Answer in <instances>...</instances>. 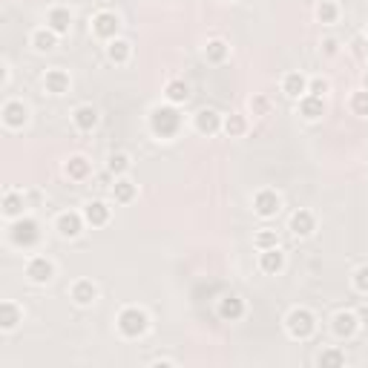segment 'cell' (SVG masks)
Returning a JSON list of instances; mask_svg holds the SVG:
<instances>
[{
  "instance_id": "1",
  "label": "cell",
  "mask_w": 368,
  "mask_h": 368,
  "mask_svg": "<svg viewBox=\"0 0 368 368\" xmlns=\"http://www.w3.org/2000/svg\"><path fill=\"white\" fill-rule=\"evenodd\" d=\"M150 130L158 138H175L182 130V113L175 109V104H158L150 113Z\"/></svg>"
},
{
  "instance_id": "2",
  "label": "cell",
  "mask_w": 368,
  "mask_h": 368,
  "mask_svg": "<svg viewBox=\"0 0 368 368\" xmlns=\"http://www.w3.org/2000/svg\"><path fill=\"white\" fill-rule=\"evenodd\" d=\"M116 328H118V334H121L124 340H138V337H144V334H147L150 316H147V311H141V308H136V305H127V308H121L118 316H116Z\"/></svg>"
},
{
  "instance_id": "3",
  "label": "cell",
  "mask_w": 368,
  "mask_h": 368,
  "mask_svg": "<svg viewBox=\"0 0 368 368\" xmlns=\"http://www.w3.org/2000/svg\"><path fill=\"white\" fill-rule=\"evenodd\" d=\"M285 331L291 340H311L316 334V316L308 308H291L285 316Z\"/></svg>"
},
{
  "instance_id": "4",
  "label": "cell",
  "mask_w": 368,
  "mask_h": 368,
  "mask_svg": "<svg viewBox=\"0 0 368 368\" xmlns=\"http://www.w3.org/2000/svg\"><path fill=\"white\" fill-rule=\"evenodd\" d=\"M12 236V245L14 248H35L41 242V225H38V219H32V216H21V219H14V225L9 230Z\"/></svg>"
},
{
  "instance_id": "5",
  "label": "cell",
  "mask_w": 368,
  "mask_h": 368,
  "mask_svg": "<svg viewBox=\"0 0 368 368\" xmlns=\"http://www.w3.org/2000/svg\"><path fill=\"white\" fill-rule=\"evenodd\" d=\"M118 32H121V18L116 12H98V14H92V35L95 38H101V41H116L118 38Z\"/></svg>"
},
{
  "instance_id": "6",
  "label": "cell",
  "mask_w": 368,
  "mask_h": 368,
  "mask_svg": "<svg viewBox=\"0 0 368 368\" xmlns=\"http://www.w3.org/2000/svg\"><path fill=\"white\" fill-rule=\"evenodd\" d=\"M279 210H282V199H279L277 190H270V187L256 190V196H253V213L259 219H274Z\"/></svg>"
},
{
  "instance_id": "7",
  "label": "cell",
  "mask_w": 368,
  "mask_h": 368,
  "mask_svg": "<svg viewBox=\"0 0 368 368\" xmlns=\"http://www.w3.org/2000/svg\"><path fill=\"white\" fill-rule=\"evenodd\" d=\"M360 314L354 311H337L331 316V331H334V337H340V340H351L354 334L360 331Z\"/></svg>"
},
{
  "instance_id": "8",
  "label": "cell",
  "mask_w": 368,
  "mask_h": 368,
  "mask_svg": "<svg viewBox=\"0 0 368 368\" xmlns=\"http://www.w3.org/2000/svg\"><path fill=\"white\" fill-rule=\"evenodd\" d=\"M26 277L35 285H50L55 279V262L46 259V256H32L26 262Z\"/></svg>"
},
{
  "instance_id": "9",
  "label": "cell",
  "mask_w": 368,
  "mask_h": 368,
  "mask_svg": "<svg viewBox=\"0 0 368 368\" xmlns=\"http://www.w3.org/2000/svg\"><path fill=\"white\" fill-rule=\"evenodd\" d=\"M84 225H87L84 213H75V210H63V213L55 219V230H58L63 239H78V236H81V230H84Z\"/></svg>"
},
{
  "instance_id": "10",
  "label": "cell",
  "mask_w": 368,
  "mask_h": 368,
  "mask_svg": "<svg viewBox=\"0 0 368 368\" xmlns=\"http://www.w3.org/2000/svg\"><path fill=\"white\" fill-rule=\"evenodd\" d=\"M0 118H3V124L9 127V130H21V127H26L29 121V107L18 98H12L3 104V109H0Z\"/></svg>"
},
{
  "instance_id": "11",
  "label": "cell",
  "mask_w": 368,
  "mask_h": 368,
  "mask_svg": "<svg viewBox=\"0 0 368 368\" xmlns=\"http://www.w3.org/2000/svg\"><path fill=\"white\" fill-rule=\"evenodd\" d=\"M69 299L75 302V305L89 308V305H95V299H98V285H95L92 279H78L69 288Z\"/></svg>"
},
{
  "instance_id": "12",
  "label": "cell",
  "mask_w": 368,
  "mask_h": 368,
  "mask_svg": "<svg viewBox=\"0 0 368 368\" xmlns=\"http://www.w3.org/2000/svg\"><path fill=\"white\" fill-rule=\"evenodd\" d=\"M288 230H291L296 239H308L314 230H316V219L311 210H305V207H299L296 213H291V219H288Z\"/></svg>"
},
{
  "instance_id": "13",
  "label": "cell",
  "mask_w": 368,
  "mask_h": 368,
  "mask_svg": "<svg viewBox=\"0 0 368 368\" xmlns=\"http://www.w3.org/2000/svg\"><path fill=\"white\" fill-rule=\"evenodd\" d=\"M216 311H219V319H225V323H239V319L245 316L248 308H245V299H242V296L228 294V296H221V299H219Z\"/></svg>"
},
{
  "instance_id": "14",
  "label": "cell",
  "mask_w": 368,
  "mask_h": 368,
  "mask_svg": "<svg viewBox=\"0 0 368 368\" xmlns=\"http://www.w3.org/2000/svg\"><path fill=\"white\" fill-rule=\"evenodd\" d=\"M63 175H67V179H72V182H87L89 175H92V162L87 155H69L67 162H63Z\"/></svg>"
},
{
  "instance_id": "15",
  "label": "cell",
  "mask_w": 368,
  "mask_h": 368,
  "mask_svg": "<svg viewBox=\"0 0 368 368\" xmlns=\"http://www.w3.org/2000/svg\"><path fill=\"white\" fill-rule=\"evenodd\" d=\"M84 219H87V225H92V228H104V225H109V219H113V207H109L107 202H101V199L87 202Z\"/></svg>"
},
{
  "instance_id": "16",
  "label": "cell",
  "mask_w": 368,
  "mask_h": 368,
  "mask_svg": "<svg viewBox=\"0 0 368 368\" xmlns=\"http://www.w3.org/2000/svg\"><path fill=\"white\" fill-rule=\"evenodd\" d=\"M296 104H299V107H296V113H299L302 118H305V121H319V118L325 116V98H319V95L305 92Z\"/></svg>"
},
{
  "instance_id": "17",
  "label": "cell",
  "mask_w": 368,
  "mask_h": 368,
  "mask_svg": "<svg viewBox=\"0 0 368 368\" xmlns=\"http://www.w3.org/2000/svg\"><path fill=\"white\" fill-rule=\"evenodd\" d=\"M259 270L268 277H277L285 270V253L277 248H268V250H259Z\"/></svg>"
},
{
  "instance_id": "18",
  "label": "cell",
  "mask_w": 368,
  "mask_h": 368,
  "mask_svg": "<svg viewBox=\"0 0 368 368\" xmlns=\"http://www.w3.org/2000/svg\"><path fill=\"white\" fill-rule=\"evenodd\" d=\"M101 116H98V109H95L92 104H81V107H75V113H72V124H75V130H81V133H92L95 127H98Z\"/></svg>"
},
{
  "instance_id": "19",
  "label": "cell",
  "mask_w": 368,
  "mask_h": 368,
  "mask_svg": "<svg viewBox=\"0 0 368 368\" xmlns=\"http://www.w3.org/2000/svg\"><path fill=\"white\" fill-rule=\"evenodd\" d=\"M72 87V78L67 69H50L43 75V89L50 95H67Z\"/></svg>"
},
{
  "instance_id": "20",
  "label": "cell",
  "mask_w": 368,
  "mask_h": 368,
  "mask_svg": "<svg viewBox=\"0 0 368 368\" xmlns=\"http://www.w3.org/2000/svg\"><path fill=\"white\" fill-rule=\"evenodd\" d=\"M23 323V308L18 305V302H0V331H14Z\"/></svg>"
},
{
  "instance_id": "21",
  "label": "cell",
  "mask_w": 368,
  "mask_h": 368,
  "mask_svg": "<svg viewBox=\"0 0 368 368\" xmlns=\"http://www.w3.org/2000/svg\"><path fill=\"white\" fill-rule=\"evenodd\" d=\"M221 121H225V118H221L216 109H199L196 118H193L196 133H202V136H216L221 130Z\"/></svg>"
},
{
  "instance_id": "22",
  "label": "cell",
  "mask_w": 368,
  "mask_h": 368,
  "mask_svg": "<svg viewBox=\"0 0 368 368\" xmlns=\"http://www.w3.org/2000/svg\"><path fill=\"white\" fill-rule=\"evenodd\" d=\"M46 26H50L55 35H69V26H72V12L63 9V6H55L46 12Z\"/></svg>"
},
{
  "instance_id": "23",
  "label": "cell",
  "mask_w": 368,
  "mask_h": 368,
  "mask_svg": "<svg viewBox=\"0 0 368 368\" xmlns=\"http://www.w3.org/2000/svg\"><path fill=\"white\" fill-rule=\"evenodd\" d=\"M282 92H285L291 101H299L302 95L308 92V78L302 75V72H288V75L282 78Z\"/></svg>"
},
{
  "instance_id": "24",
  "label": "cell",
  "mask_w": 368,
  "mask_h": 368,
  "mask_svg": "<svg viewBox=\"0 0 368 368\" xmlns=\"http://www.w3.org/2000/svg\"><path fill=\"white\" fill-rule=\"evenodd\" d=\"M58 38H61V35H55V32H52L50 26L35 29V32H32V50H35V52H41V55L52 52L55 46H58Z\"/></svg>"
},
{
  "instance_id": "25",
  "label": "cell",
  "mask_w": 368,
  "mask_h": 368,
  "mask_svg": "<svg viewBox=\"0 0 368 368\" xmlns=\"http://www.w3.org/2000/svg\"><path fill=\"white\" fill-rule=\"evenodd\" d=\"M136 196H138V184L133 179H127V175H118L116 184H113V199L118 204H130Z\"/></svg>"
},
{
  "instance_id": "26",
  "label": "cell",
  "mask_w": 368,
  "mask_h": 368,
  "mask_svg": "<svg viewBox=\"0 0 368 368\" xmlns=\"http://www.w3.org/2000/svg\"><path fill=\"white\" fill-rule=\"evenodd\" d=\"M164 98H167V104H187V98H190V87H187V81H182V78H173V81H167V87H164Z\"/></svg>"
},
{
  "instance_id": "27",
  "label": "cell",
  "mask_w": 368,
  "mask_h": 368,
  "mask_svg": "<svg viewBox=\"0 0 368 368\" xmlns=\"http://www.w3.org/2000/svg\"><path fill=\"white\" fill-rule=\"evenodd\" d=\"M130 55H133V43H130V41L116 38V41H109V43H107V58L113 61V63H118V67L130 61Z\"/></svg>"
},
{
  "instance_id": "28",
  "label": "cell",
  "mask_w": 368,
  "mask_h": 368,
  "mask_svg": "<svg viewBox=\"0 0 368 368\" xmlns=\"http://www.w3.org/2000/svg\"><path fill=\"white\" fill-rule=\"evenodd\" d=\"M23 210H26L23 193H18V190H9V193L3 196V216H6V219H21Z\"/></svg>"
},
{
  "instance_id": "29",
  "label": "cell",
  "mask_w": 368,
  "mask_h": 368,
  "mask_svg": "<svg viewBox=\"0 0 368 368\" xmlns=\"http://www.w3.org/2000/svg\"><path fill=\"white\" fill-rule=\"evenodd\" d=\"M204 58L210 61V63H225V61L230 58V46H228V41H221V38L207 41V46H204Z\"/></svg>"
},
{
  "instance_id": "30",
  "label": "cell",
  "mask_w": 368,
  "mask_h": 368,
  "mask_svg": "<svg viewBox=\"0 0 368 368\" xmlns=\"http://www.w3.org/2000/svg\"><path fill=\"white\" fill-rule=\"evenodd\" d=\"M221 130H225L228 138H242L248 133V118L239 116V113H230V116H225V121H221Z\"/></svg>"
},
{
  "instance_id": "31",
  "label": "cell",
  "mask_w": 368,
  "mask_h": 368,
  "mask_svg": "<svg viewBox=\"0 0 368 368\" xmlns=\"http://www.w3.org/2000/svg\"><path fill=\"white\" fill-rule=\"evenodd\" d=\"M130 167H133V158L127 155V153H109V158H107V170L116 175H127L130 173Z\"/></svg>"
},
{
  "instance_id": "32",
  "label": "cell",
  "mask_w": 368,
  "mask_h": 368,
  "mask_svg": "<svg viewBox=\"0 0 368 368\" xmlns=\"http://www.w3.org/2000/svg\"><path fill=\"white\" fill-rule=\"evenodd\" d=\"M316 362L323 368H340V365H345V354L340 348H323L319 351V357H316Z\"/></svg>"
},
{
  "instance_id": "33",
  "label": "cell",
  "mask_w": 368,
  "mask_h": 368,
  "mask_svg": "<svg viewBox=\"0 0 368 368\" xmlns=\"http://www.w3.org/2000/svg\"><path fill=\"white\" fill-rule=\"evenodd\" d=\"M340 18V6L334 3V0H323V3L316 6V21L319 23H337Z\"/></svg>"
},
{
  "instance_id": "34",
  "label": "cell",
  "mask_w": 368,
  "mask_h": 368,
  "mask_svg": "<svg viewBox=\"0 0 368 368\" xmlns=\"http://www.w3.org/2000/svg\"><path fill=\"white\" fill-rule=\"evenodd\" d=\"M348 107H351V113H354V116L368 118V89H357L348 98Z\"/></svg>"
},
{
  "instance_id": "35",
  "label": "cell",
  "mask_w": 368,
  "mask_h": 368,
  "mask_svg": "<svg viewBox=\"0 0 368 368\" xmlns=\"http://www.w3.org/2000/svg\"><path fill=\"white\" fill-rule=\"evenodd\" d=\"M253 245L259 248V250H268V248H277L279 245V236H277V230H270V228H262L259 233L253 236Z\"/></svg>"
},
{
  "instance_id": "36",
  "label": "cell",
  "mask_w": 368,
  "mask_h": 368,
  "mask_svg": "<svg viewBox=\"0 0 368 368\" xmlns=\"http://www.w3.org/2000/svg\"><path fill=\"white\" fill-rule=\"evenodd\" d=\"M250 113L253 116H268L270 113V98L268 95H250Z\"/></svg>"
},
{
  "instance_id": "37",
  "label": "cell",
  "mask_w": 368,
  "mask_h": 368,
  "mask_svg": "<svg viewBox=\"0 0 368 368\" xmlns=\"http://www.w3.org/2000/svg\"><path fill=\"white\" fill-rule=\"evenodd\" d=\"M351 282H354V288H357L360 294L368 296V265L357 268V270H354V277H351Z\"/></svg>"
},
{
  "instance_id": "38",
  "label": "cell",
  "mask_w": 368,
  "mask_h": 368,
  "mask_svg": "<svg viewBox=\"0 0 368 368\" xmlns=\"http://www.w3.org/2000/svg\"><path fill=\"white\" fill-rule=\"evenodd\" d=\"M328 89H331L328 78H308V92H311V95H319V98H325Z\"/></svg>"
},
{
  "instance_id": "39",
  "label": "cell",
  "mask_w": 368,
  "mask_h": 368,
  "mask_svg": "<svg viewBox=\"0 0 368 368\" xmlns=\"http://www.w3.org/2000/svg\"><path fill=\"white\" fill-rule=\"evenodd\" d=\"M337 52H340V41H337V38H325V41H323V55L334 58Z\"/></svg>"
},
{
  "instance_id": "40",
  "label": "cell",
  "mask_w": 368,
  "mask_h": 368,
  "mask_svg": "<svg viewBox=\"0 0 368 368\" xmlns=\"http://www.w3.org/2000/svg\"><path fill=\"white\" fill-rule=\"evenodd\" d=\"M173 365V360H155L153 362V368H170Z\"/></svg>"
},
{
  "instance_id": "41",
  "label": "cell",
  "mask_w": 368,
  "mask_h": 368,
  "mask_svg": "<svg viewBox=\"0 0 368 368\" xmlns=\"http://www.w3.org/2000/svg\"><path fill=\"white\" fill-rule=\"evenodd\" d=\"M362 89H368V72L362 75Z\"/></svg>"
},
{
  "instance_id": "42",
  "label": "cell",
  "mask_w": 368,
  "mask_h": 368,
  "mask_svg": "<svg viewBox=\"0 0 368 368\" xmlns=\"http://www.w3.org/2000/svg\"><path fill=\"white\" fill-rule=\"evenodd\" d=\"M221 3H236V0H221Z\"/></svg>"
},
{
  "instance_id": "43",
  "label": "cell",
  "mask_w": 368,
  "mask_h": 368,
  "mask_svg": "<svg viewBox=\"0 0 368 368\" xmlns=\"http://www.w3.org/2000/svg\"><path fill=\"white\" fill-rule=\"evenodd\" d=\"M365 32H368V29H365Z\"/></svg>"
}]
</instances>
